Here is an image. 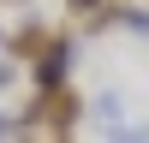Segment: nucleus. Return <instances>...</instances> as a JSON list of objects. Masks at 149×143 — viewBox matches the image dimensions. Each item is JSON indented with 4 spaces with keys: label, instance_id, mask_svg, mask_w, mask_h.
Here are the masks:
<instances>
[{
    "label": "nucleus",
    "instance_id": "f257e3e1",
    "mask_svg": "<svg viewBox=\"0 0 149 143\" xmlns=\"http://www.w3.org/2000/svg\"><path fill=\"white\" fill-rule=\"evenodd\" d=\"M54 36H60V30H48V24H24L18 42H12V54H18V60H36V54H48V48H54Z\"/></svg>",
    "mask_w": 149,
    "mask_h": 143
}]
</instances>
